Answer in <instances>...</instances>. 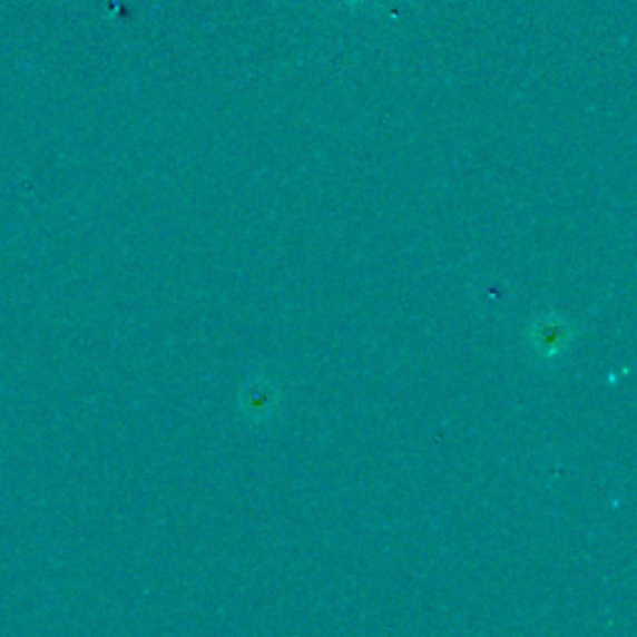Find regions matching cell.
<instances>
[{
    "instance_id": "6da1fadb",
    "label": "cell",
    "mask_w": 637,
    "mask_h": 637,
    "mask_svg": "<svg viewBox=\"0 0 637 637\" xmlns=\"http://www.w3.org/2000/svg\"><path fill=\"white\" fill-rule=\"evenodd\" d=\"M344 3H361V0H344Z\"/></svg>"
}]
</instances>
